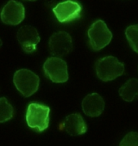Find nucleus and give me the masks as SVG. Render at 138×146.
Wrapping results in <instances>:
<instances>
[{"instance_id":"obj_1","label":"nucleus","mask_w":138,"mask_h":146,"mask_svg":"<svg viewBox=\"0 0 138 146\" xmlns=\"http://www.w3.org/2000/svg\"><path fill=\"white\" fill-rule=\"evenodd\" d=\"M50 108L39 103H30L26 112V122L31 129L37 131H45L49 125Z\"/></svg>"},{"instance_id":"obj_2","label":"nucleus","mask_w":138,"mask_h":146,"mask_svg":"<svg viewBox=\"0 0 138 146\" xmlns=\"http://www.w3.org/2000/svg\"><path fill=\"white\" fill-rule=\"evenodd\" d=\"M124 64L120 62L114 56L103 57L95 64L97 76L103 81L113 80L123 75L124 73Z\"/></svg>"},{"instance_id":"obj_3","label":"nucleus","mask_w":138,"mask_h":146,"mask_svg":"<svg viewBox=\"0 0 138 146\" xmlns=\"http://www.w3.org/2000/svg\"><path fill=\"white\" fill-rule=\"evenodd\" d=\"M13 82L17 89L24 96L33 95L39 87V77L29 69H19L13 76Z\"/></svg>"},{"instance_id":"obj_4","label":"nucleus","mask_w":138,"mask_h":146,"mask_svg":"<svg viewBox=\"0 0 138 146\" xmlns=\"http://www.w3.org/2000/svg\"><path fill=\"white\" fill-rule=\"evenodd\" d=\"M87 35L89 44L95 51L106 47L112 39V33L103 20L95 21L89 28Z\"/></svg>"},{"instance_id":"obj_5","label":"nucleus","mask_w":138,"mask_h":146,"mask_svg":"<svg viewBox=\"0 0 138 146\" xmlns=\"http://www.w3.org/2000/svg\"><path fill=\"white\" fill-rule=\"evenodd\" d=\"M46 77L54 83H64L68 80L67 65L59 57H49L43 65Z\"/></svg>"},{"instance_id":"obj_6","label":"nucleus","mask_w":138,"mask_h":146,"mask_svg":"<svg viewBox=\"0 0 138 146\" xmlns=\"http://www.w3.org/2000/svg\"><path fill=\"white\" fill-rule=\"evenodd\" d=\"M48 50L54 57H62L73 50V41L71 36L65 31L53 33L48 41Z\"/></svg>"},{"instance_id":"obj_7","label":"nucleus","mask_w":138,"mask_h":146,"mask_svg":"<svg viewBox=\"0 0 138 146\" xmlns=\"http://www.w3.org/2000/svg\"><path fill=\"white\" fill-rule=\"evenodd\" d=\"M17 37L22 49L28 54L35 52L36 45L40 42V36L37 30L30 25L21 27L18 30Z\"/></svg>"},{"instance_id":"obj_8","label":"nucleus","mask_w":138,"mask_h":146,"mask_svg":"<svg viewBox=\"0 0 138 146\" xmlns=\"http://www.w3.org/2000/svg\"><path fill=\"white\" fill-rule=\"evenodd\" d=\"M53 12L61 23H67L80 17L81 5L76 2L68 0L59 3L53 9Z\"/></svg>"},{"instance_id":"obj_9","label":"nucleus","mask_w":138,"mask_h":146,"mask_svg":"<svg viewBox=\"0 0 138 146\" xmlns=\"http://www.w3.org/2000/svg\"><path fill=\"white\" fill-rule=\"evenodd\" d=\"M25 10L23 5L17 1H9L1 12L2 21L9 25H17L24 19Z\"/></svg>"},{"instance_id":"obj_10","label":"nucleus","mask_w":138,"mask_h":146,"mask_svg":"<svg viewBox=\"0 0 138 146\" xmlns=\"http://www.w3.org/2000/svg\"><path fill=\"white\" fill-rule=\"evenodd\" d=\"M60 129L66 131L71 136H78L84 134L87 127L79 113H73L66 117L60 125Z\"/></svg>"},{"instance_id":"obj_11","label":"nucleus","mask_w":138,"mask_h":146,"mask_svg":"<svg viewBox=\"0 0 138 146\" xmlns=\"http://www.w3.org/2000/svg\"><path fill=\"white\" fill-rule=\"evenodd\" d=\"M104 99L98 94L86 95L82 100V110L89 117H98L104 111Z\"/></svg>"},{"instance_id":"obj_12","label":"nucleus","mask_w":138,"mask_h":146,"mask_svg":"<svg viewBox=\"0 0 138 146\" xmlns=\"http://www.w3.org/2000/svg\"><path fill=\"white\" fill-rule=\"evenodd\" d=\"M119 95L127 102H132L135 98H138V80L130 79L125 82L120 87Z\"/></svg>"},{"instance_id":"obj_13","label":"nucleus","mask_w":138,"mask_h":146,"mask_svg":"<svg viewBox=\"0 0 138 146\" xmlns=\"http://www.w3.org/2000/svg\"><path fill=\"white\" fill-rule=\"evenodd\" d=\"M14 115V109L8 100L2 97L0 99V122L5 123L11 119Z\"/></svg>"},{"instance_id":"obj_14","label":"nucleus","mask_w":138,"mask_h":146,"mask_svg":"<svg viewBox=\"0 0 138 146\" xmlns=\"http://www.w3.org/2000/svg\"><path fill=\"white\" fill-rule=\"evenodd\" d=\"M125 35L130 47L138 53V25L129 26L125 31Z\"/></svg>"},{"instance_id":"obj_15","label":"nucleus","mask_w":138,"mask_h":146,"mask_svg":"<svg viewBox=\"0 0 138 146\" xmlns=\"http://www.w3.org/2000/svg\"><path fill=\"white\" fill-rule=\"evenodd\" d=\"M119 146H138V133L129 132L121 141Z\"/></svg>"}]
</instances>
